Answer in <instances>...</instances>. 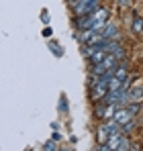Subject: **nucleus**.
Masks as SVG:
<instances>
[{
	"label": "nucleus",
	"instance_id": "0eeeda50",
	"mask_svg": "<svg viewBox=\"0 0 143 151\" xmlns=\"http://www.w3.org/2000/svg\"><path fill=\"white\" fill-rule=\"evenodd\" d=\"M102 37L104 39H119V31H117V27L115 25H110V23H106V25L102 27Z\"/></svg>",
	"mask_w": 143,
	"mask_h": 151
},
{
	"label": "nucleus",
	"instance_id": "f8f14e48",
	"mask_svg": "<svg viewBox=\"0 0 143 151\" xmlns=\"http://www.w3.org/2000/svg\"><path fill=\"white\" fill-rule=\"evenodd\" d=\"M43 149H45V151H55V149H57V145H55V141H47V143L43 145Z\"/></svg>",
	"mask_w": 143,
	"mask_h": 151
},
{
	"label": "nucleus",
	"instance_id": "9b49d317",
	"mask_svg": "<svg viewBox=\"0 0 143 151\" xmlns=\"http://www.w3.org/2000/svg\"><path fill=\"white\" fill-rule=\"evenodd\" d=\"M133 31H135V33H141L143 31V21L141 19H135V21H133Z\"/></svg>",
	"mask_w": 143,
	"mask_h": 151
},
{
	"label": "nucleus",
	"instance_id": "1a4fd4ad",
	"mask_svg": "<svg viewBox=\"0 0 143 151\" xmlns=\"http://www.w3.org/2000/svg\"><path fill=\"white\" fill-rule=\"evenodd\" d=\"M127 149H131V139L125 137V135H121L119 145H117V151H127Z\"/></svg>",
	"mask_w": 143,
	"mask_h": 151
},
{
	"label": "nucleus",
	"instance_id": "6e6552de",
	"mask_svg": "<svg viewBox=\"0 0 143 151\" xmlns=\"http://www.w3.org/2000/svg\"><path fill=\"white\" fill-rule=\"evenodd\" d=\"M127 94H129V102H141L143 100V88L141 86H137L133 90H127Z\"/></svg>",
	"mask_w": 143,
	"mask_h": 151
},
{
	"label": "nucleus",
	"instance_id": "ddd939ff",
	"mask_svg": "<svg viewBox=\"0 0 143 151\" xmlns=\"http://www.w3.org/2000/svg\"><path fill=\"white\" fill-rule=\"evenodd\" d=\"M66 2H70V4H72V2H76V0H66Z\"/></svg>",
	"mask_w": 143,
	"mask_h": 151
},
{
	"label": "nucleus",
	"instance_id": "423d86ee",
	"mask_svg": "<svg viewBox=\"0 0 143 151\" xmlns=\"http://www.w3.org/2000/svg\"><path fill=\"white\" fill-rule=\"evenodd\" d=\"M90 27H92V12L76 17V29L78 31H84V29H90Z\"/></svg>",
	"mask_w": 143,
	"mask_h": 151
},
{
	"label": "nucleus",
	"instance_id": "9d476101",
	"mask_svg": "<svg viewBox=\"0 0 143 151\" xmlns=\"http://www.w3.org/2000/svg\"><path fill=\"white\" fill-rule=\"evenodd\" d=\"M94 116L96 119H104V102H96V108H94Z\"/></svg>",
	"mask_w": 143,
	"mask_h": 151
},
{
	"label": "nucleus",
	"instance_id": "f257e3e1",
	"mask_svg": "<svg viewBox=\"0 0 143 151\" xmlns=\"http://www.w3.org/2000/svg\"><path fill=\"white\" fill-rule=\"evenodd\" d=\"M98 6H100V0H76V2H72V8H74V14L76 17L94 12Z\"/></svg>",
	"mask_w": 143,
	"mask_h": 151
},
{
	"label": "nucleus",
	"instance_id": "7ed1b4c3",
	"mask_svg": "<svg viewBox=\"0 0 143 151\" xmlns=\"http://www.w3.org/2000/svg\"><path fill=\"white\" fill-rule=\"evenodd\" d=\"M108 23V10L106 8H102V6H98L94 12H92V31H96V33H100L102 31V27Z\"/></svg>",
	"mask_w": 143,
	"mask_h": 151
},
{
	"label": "nucleus",
	"instance_id": "20e7f679",
	"mask_svg": "<svg viewBox=\"0 0 143 151\" xmlns=\"http://www.w3.org/2000/svg\"><path fill=\"white\" fill-rule=\"evenodd\" d=\"M96 78H98V76H96ZM90 88H92V90H90V98H92V102H100L104 96H106V92H108V82H104V80L98 78V82L92 84Z\"/></svg>",
	"mask_w": 143,
	"mask_h": 151
},
{
	"label": "nucleus",
	"instance_id": "f03ea898",
	"mask_svg": "<svg viewBox=\"0 0 143 151\" xmlns=\"http://www.w3.org/2000/svg\"><path fill=\"white\" fill-rule=\"evenodd\" d=\"M121 127L113 121V119H106L102 125L98 127V133H96V139H98V143H106V139L115 133V131H119Z\"/></svg>",
	"mask_w": 143,
	"mask_h": 151
},
{
	"label": "nucleus",
	"instance_id": "39448f33",
	"mask_svg": "<svg viewBox=\"0 0 143 151\" xmlns=\"http://www.w3.org/2000/svg\"><path fill=\"white\" fill-rule=\"evenodd\" d=\"M133 119V114H131V110L127 108V106H117V110H115V114H113V121L117 123V125H125V123H129Z\"/></svg>",
	"mask_w": 143,
	"mask_h": 151
}]
</instances>
